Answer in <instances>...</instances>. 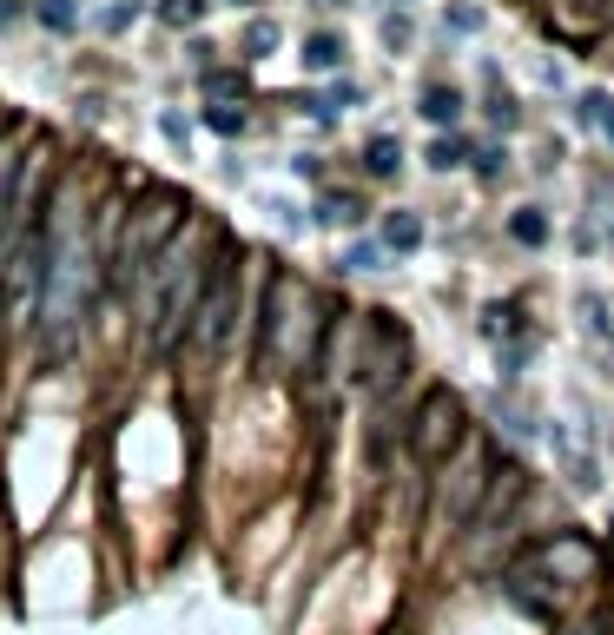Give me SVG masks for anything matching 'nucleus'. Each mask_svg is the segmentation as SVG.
Listing matches in <instances>:
<instances>
[{"label": "nucleus", "instance_id": "9b49d317", "mask_svg": "<svg viewBox=\"0 0 614 635\" xmlns=\"http://www.w3.org/2000/svg\"><path fill=\"white\" fill-rule=\"evenodd\" d=\"M384 238H390V246H397V252H416V246H423V225H416L410 212H397V219L384 225Z\"/></svg>", "mask_w": 614, "mask_h": 635}, {"label": "nucleus", "instance_id": "f8f14e48", "mask_svg": "<svg viewBox=\"0 0 614 635\" xmlns=\"http://www.w3.org/2000/svg\"><path fill=\"white\" fill-rule=\"evenodd\" d=\"M423 113H429L436 126H443V120H456V113H463V100H456L450 87H429V94H423Z\"/></svg>", "mask_w": 614, "mask_h": 635}, {"label": "nucleus", "instance_id": "f3484780", "mask_svg": "<svg viewBox=\"0 0 614 635\" xmlns=\"http://www.w3.org/2000/svg\"><path fill=\"white\" fill-rule=\"evenodd\" d=\"M245 47H251V53H272V47H278V27H272V21H258V27L245 34Z\"/></svg>", "mask_w": 614, "mask_h": 635}, {"label": "nucleus", "instance_id": "5701e85b", "mask_svg": "<svg viewBox=\"0 0 614 635\" xmlns=\"http://www.w3.org/2000/svg\"><path fill=\"white\" fill-rule=\"evenodd\" d=\"M21 21V0H0V27H14Z\"/></svg>", "mask_w": 614, "mask_h": 635}, {"label": "nucleus", "instance_id": "6e6552de", "mask_svg": "<svg viewBox=\"0 0 614 635\" xmlns=\"http://www.w3.org/2000/svg\"><path fill=\"white\" fill-rule=\"evenodd\" d=\"M21 166H8L0 173V259H8V238H14V212H21Z\"/></svg>", "mask_w": 614, "mask_h": 635}, {"label": "nucleus", "instance_id": "2eb2a0df", "mask_svg": "<svg viewBox=\"0 0 614 635\" xmlns=\"http://www.w3.org/2000/svg\"><path fill=\"white\" fill-rule=\"evenodd\" d=\"M317 219H324V225H350V219H358V199H343V192H330V199L317 206Z\"/></svg>", "mask_w": 614, "mask_h": 635}, {"label": "nucleus", "instance_id": "423d86ee", "mask_svg": "<svg viewBox=\"0 0 614 635\" xmlns=\"http://www.w3.org/2000/svg\"><path fill=\"white\" fill-rule=\"evenodd\" d=\"M456 444H463V404H456V390H429L423 411H416V424H410V450L429 457V463H443Z\"/></svg>", "mask_w": 614, "mask_h": 635}, {"label": "nucleus", "instance_id": "4be33fe9", "mask_svg": "<svg viewBox=\"0 0 614 635\" xmlns=\"http://www.w3.org/2000/svg\"><path fill=\"white\" fill-rule=\"evenodd\" d=\"M343 265H350V272H371V265H377V246H358V252H350Z\"/></svg>", "mask_w": 614, "mask_h": 635}, {"label": "nucleus", "instance_id": "6ab92c4d", "mask_svg": "<svg viewBox=\"0 0 614 635\" xmlns=\"http://www.w3.org/2000/svg\"><path fill=\"white\" fill-rule=\"evenodd\" d=\"M205 126H218V133H238V126H245V113H231V107H205Z\"/></svg>", "mask_w": 614, "mask_h": 635}, {"label": "nucleus", "instance_id": "9d476101", "mask_svg": "<svg viewBox=\"0 0 614 635\" xmlns=\"http://www.w3.org/2000/svg\"><path fill=\"white\" fill-rule=\"evenodd\" d=\"M364 166H371L377 179H390V173L403 166V146H397V139H371V152H364Z\"/></svg>", "mask_w": 614, "mask_h": 635}, {"label": "nucleus", "instance_id": "39448f33", "mask_svg": "<svg viewBox=\"0 0 614 635\" xmlns=\"http://www.w3.org/2000/svg\"><path fill=\"white\" fill-rule=\"evenodd\" d=\"M231 325H238V259L225 252L218 265H212V278H205V298H199V311H192V351H225V338H231Z\"/></svg>", "mask_w": 614, "mask_h": 635}, {"label": "nucleus", "instance_id": "f257e3e1", "mask_svg": "<svg viewBox=\"0 0 614 635\" xmlns=\"http://www.w3.org/2000/svg\"><path fill=\"white\" fill-rule=\"evenodd\" d=\"M93 298H100V246L79 212H60L53 246H47V285H40V325H47L53 358H66L79 345L86 318H93Z\"/></svg>", "mask_w": 614, "mask_h": 635}, {"label": "nucleus", "instance_id": "a211bd4d", "mask_svg": "<svg viewBox=\"0 0 614 635\" xmlns=\"http://www.w3.org/2000/svg\"><path fill=\"white\" fill-rule=\"evenodd\" d=\"M542 232H549V225H542L536 212H522V219H515V238H522V246H542Z\"/></svg>", "mask_w": 614, "mask_h": 635}, {"label": "nucleus", "instance_id": "4468645a", "mask_svg": "<svg viewBox=\"0 0 614 635\" xmlns=\"http://www.w3.org/2000/svg\"><path fill=\"white\" fill-rule=\"evenodd\" d=\"M34 14H40V21H47L53 34H73V27H79V14H73V0H40Z\"/></svg>", "mask_w": 614, "mask_h": 635}, {"label": "nucleus", "instance_id": "1a4fd4ad", "mask_svg": "<svg viewBox=\"0 0 614 635\" xmlns=\"http://www.w3.org/2000/svg\"><path fill=\"white\" fill-rule=\"evenodd\" d=\"M304 66H311V73L343 66V40H337V34H311V40H304Z\"/></svg>", "mask_w": 614, "mask_h": 635}, {"label": "nucleus", "instance_id": "7ed1b4c3", "mask_svg": "<svg viewBox=\"0 0 614 635\" xmlns=\"http://www.w3.org/2000/svg\"><path fill=\"white\" fill-rule=\"evenodd\" d=\"M179 212H186L179 192H152V199H139L126 212V232H120V246L106 259V285L113 291H139V278L165 259L172 238H179Z\"/></svg>", "mask_w": 614, "mask_h": 635}, {"label": "nucleus", "instance_id": "412c9836", "mask_svg": "<svg viewBox=\"0 0 614 635\" xmlns=\"http://www.w3.org/2000/svg\"><path fill=\"white\" fill-rule=\"evenodd\" d=\"M588 107H594V126H601V133L614 139V100H588Z\"/></svg>", "mask_w": 614, "mask_h": 635}, {"label": "nucleus", "instance_id": "aec40b11", "mask_svg": "<svg viewBox=\"0 0 614 635\" xmlns=\"http://www.w3.org/2000/svg\"><path fill=\"white\" fill-rule=\"evenodd\" d=\"M238 87H245L238 73H212V79H205V94H238Z\"/></svg>", "mask_w": 614, "mask_h": 635}, {"label": "nucleus", "instance_id": "20e7f679", "mask_svg": "<svg viewBox=\"0 0 614 635\" xmlns=\"http://www.w3.org/2000/svg\"><path fill=\"white\" fill-rule=\"evenodd\" d=\"M47 246H53V225L47 219H34L14 246H8V332H21L27 325V304L40 298V285H47Z\"/></svg>", "mask_w": 614, "mask_h": 635}, {"label": "nucleus", "instance_id": "f03ea898", "mask_svg": "<svg viewBox=\"0 0 614 635\" xmlns=\"http://www.w3.org/2000/svg\"><path fill=\"white\" fill-rule=\"evenodd\" d=\"M205 278H212L205 238L179 232L165 246V259L152 265V291H146V345L152 351H179V338L192 332V311L205 298Z\"/></svg>", "mask_w": 614, "mask_h": 635}, {"label": "nucleus", "instance_id": "dca6fc26", "mask_svg": "<svg viewBox=\"0 0 614 635\" xmlns=\"http://www.w3.org/2000/svg\"><path fill=\"white\" fill-rule=\"evenodd\" d=\"M429 166H443V173L463 166V139H436V146H429Z\"/></svg>", "mask_w": 614, "mask_h": 635}, {"label": "nucleus", "instance_id": "ddd939ff", "mask_svg": "<svg viewBox=\"0 0 614 635\" xmlns=\"http://www.w3.org/2000/svg\"><path fill=\"white\" fill-rule=\"evenodd\" d=\"M159 21L192 27V21H205V0H159Z\"/></svg>", "mask_w": 614, "mask_h": 635}, {"label": "nucleus", "instance_id": "0eeeda50", "mask_svg": "<svg viewBox=\"0 0 614 635\" xmlns=\"http://www.w3.org/2000/svg\"><path fill=\"white\" fill-rule=\"evenodd\" d=\"M483 470H489V457H483V450H469V457L456 463L450 490H443V510H450V523H469V510H476V497H483Z\"/></svg>", "mask_w": 614, "mask_h": 635}]
</instances>
